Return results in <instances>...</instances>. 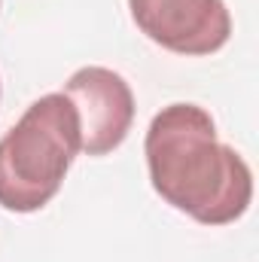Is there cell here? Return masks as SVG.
I'll return each mask as SVG.
<instances>
[{"instance_id":"2","label":"cell","mask_w":259,"mask_h":262,"mask_svg":"<svg viewBox=\"0 0 259 262\" xmlns=\"http://www.w3.org/2000/svg\"><path fill=\"white\" fill-rule=\"evenodd\" d=\"M82 152L79 116L64 92L37 98L0 137V207L34 213L58 195Z\"/></svg>"},{"instance_id":"4","label":"cell","mask_w":259,"mask_h":262,"mask_svg":"<svg viewBox=\"0 0 259 262\" xmlns=\"http://www.w3.org/2000/svg\"><path fill=\"white\" fill-rule=\"evenodd\" d=\"M64 95L79 116V140L85 156H107L128 137L134 122L131 85L110 67H79L64 82Z\"/></svg>"},{"instance_id":"1","label":"cell","mask_w":259,"mask_h":262,"mask_svg":"<svg viewBox=\"0 0 259 262\" xmlns=\"http://www.w3.org/2000/svg\"><path fill=\"white\" fill-rule=\"evenodd\" d=\"M149 183L201 226H229L253 201V171L217 137L213 116L198 104L162 107L143 137Z\"/></svg>"},{"instance_id":"3","label":"cell","mask_w":259,"mask_h":262,"mask_svg":"<svg viewBox=\"0 0 259 262\" xmlns=\"http://www.w3.org/2000/svg\"><path fill=\"white\" fill-rule=\"evenodd\" d=\"M128 9L140 34L177 55H213L232 37L223 0H128Z\"/></svg>"}]
</instances>
